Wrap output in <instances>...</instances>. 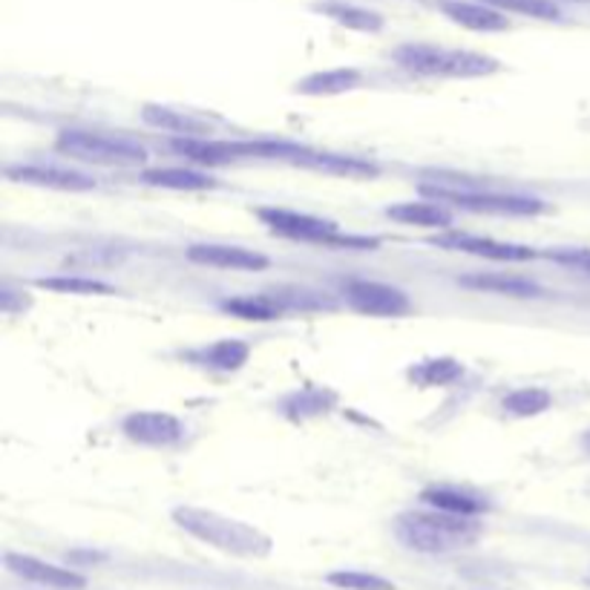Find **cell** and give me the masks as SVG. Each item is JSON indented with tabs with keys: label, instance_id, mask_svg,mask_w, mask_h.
Returning a JSON list of instances; mask_svg holds the SVG:
<instances>
[{
	"label": "cell",
	"instance_id": "2e32d148",
	"mask_svg": "<svg viewBox=\"0 0 590 590\" xmlns=\"http://www.w3.org/2000/svg\"><path fill=\"white\" fill-rule=\"evenodd\" d=\"M297 165L311 167V170H323L332 176H346V179H375L380 167L360 156H346V153H311L305 151Z\"/></svg>",
	"mask_w": 590,
	"mask_h": 590
},
{
	"label": "cell",
	"instance_id": "44dd1931",
	"mask_svg": "<svg viewBox=\"0 0 590 590\" xmlns=\"http://www.w3.org/2000/svg\"><path fill=\"white\" fill-rule=\"evenodd\" d=\"M142 182L151 188L165 190H211L216 188V179L204 170H190V167H156V170H144Z\"/></svg>",
	"mask_w": 590,
	"mask_h": 590
},
{
	"label": "cell",
	"instance_id": "4316f807",
	"mask_svg": "<svg viewBox=\"0 0 590 590\" xmlns=\"http://www.w3.org/2000/svg\"><path fill=\"white\" fill-rule=\"evenodd\" d=\"M334 403V394L326 389H303V392H294L291 398H286L282 403V412H286L291 421H309V418H318L323 412H329Z\"/></svg>",
	"mask_w": 590,
	"mask_h": 590
},
{
	"label": "cell",
	"instance_id": "8fae6325",
	"mask_svg": "<svg viewBox=\"0 0 590 590\" xmlns=\"http://www.w3.org/2000/svg\"><path fill=\"white\" fill-rule=\"evenodd\" d=\"M188 259L197 265H211V268H227V271H265L271 265V259L259 251L222 243L190 245Z\"/></svg>",
	"mask_w": 590,
	"mask_h": 590
},
{
	"label": "cell",
	"instance_id": "30bf717a",
	"mask_svg": "<svg viewBox=\"0 0 590 590\" xmlns=\"http://www.w3.org/2000/svg\"><path fill=\"white\" fill-rule=\"evenodd\" d=\"M432 245L447 251H461V254H472V257L496 259V263H527L536 257V251L530 245H515V243H499V240H487V236H472V234H441L432 240Z\"/></svg>",
	"mask_w": 590,
	"mask_h": 590
},
{
	"label": "cell",
	"instance_id": "4fadbf2b",
	"mask_svg": "<svg viewBox=\"0 0 590 590\" xmlns=\"http://www.w3.org/2000/svg\"><path fill=\"white\" fill-rule=\"evenodd\" d=\"M7 176L12 182L38 185V188L69 190V193H87L96 190V179L78 170H64V167H44V165H18L7 167Z\"/></svg>",
	"mask_w": 590,
	"mask_h": 590
},
{
	"label": "cell",
	"instance_id": "52a82bcc",
	"mask_svg": "<svg viewBox=\"0 0 590 590\" xmlns=\"http://www.w3.org/2000/svg\"><path fill=\"white\" fill-rule=\"evenodd\" d=\"M259 220L271 227L277 236L286 240H300V243H323L337 245V248H378L375 240H364V236H343L332 220H320L311 213L286 211V208H259Z\"/></svg>",
	"mask_w": 590,
	"mask_h": 590
},
{
	"label": "cell",
	"instance_id": "ba28073f",
	"mask_svg": "<svg viewBox=\"0 0 590 590\" xmlns=\"http://www.w3.org/2000/svg\"><path fill=\"white\" fill-rule=\"evenodd\" d=\"M122 432L127 435V441L138 444V447L151 449H167L182 444L185 441V424L170 412H156V409H142V412H133V415L124 418Z\"/></svg>",
	"mask_w": 590,
	"mask_h": 590
},
{
	"label": "cell",
	"instance_id": "7402d4cb",
	"mask_svg": "<svg viewBox=\"0 0 590 590\" xmlns=\"http://www.w3.org/2000/svg\"><path fill=\"white\" fill-rule=\"evenodd\" d=\"M407 378L421 389L449 387L464 378V364L455 357H430V360H418L409 366Z\"/></svg>",
	"mask_w": 590,
	"mask_h": 590
},
{
	"label": "cell",
	"instance_id": "5bb4252c",
	"mask_svg": "<svg viewBox=\"0 0 590 590\" xmlns=\"http://www.w3.org/2000/svg\"><path fill=\"white\" fill-rule=\"evenodd\" d=\"M444 15L464 30L472 32H508L510 18L490 3H469V0H449L444 3Z\"/></svg>",
	"mask_w": 590,
	"mask_h": 590
},
{
	"label": "cell",
	"instance_id": "f1b7e54d",
	"mask_svg": "<svg viewBox=\"0 0 590 590\" xmlns=\"http://www.w3.org/2000/svg\"><path fill=\"white\" fill-rule=\"evenodd\" d=\"M501 12H519V15L538 18V21H559L561 9L556 0H485Z\"/></svg>",
	"mask_w": 590,
	"mask_h": 590
},
{
	"label": "cell",
	"instance_id": "1f68e13d",
	"mask_svg": "<svg viewBox=\"0 0 590 590\" xmlns=\"http://www.w3.org/2000/svg\"><path fill=\"white\" fill-rule=\"evenodd\" d=\"M582 447H585V449H588V453H590V430H588V432H585V435H582Z\"/></svg>",
	"mask_w": 590,
	"mask_h": 590
},
{
	"label": "cell",
	"instance_id": "277c9868",
	"mask_svg": "<svg viewBox=\"0 0 590 590\" xmlns=\"http://www.w3.org/2000/svg\"><path fill=\"white\" fill-rule=\"evenodd\" d=\"M394 62L412 76L424 78H487L501 69V64L490 55L469 53V49H447V46L435 44L398 46Z\"/></svg>",
	"mask_w": 590,
	"mask_h": 590
},
{
	"label": "cell",
	"instance_id": "ffe728a7",
	"mask_svg": "<svg viewBox=\"0 0 590 590\" xmlns=\"http://www.w3.org/2000/svg\"><path fill=\"white\" fill-rule=\"evenodd\" d=\"M421 501L435 510H444V513L469 515V519H476L490 508L481 496H472V492L458 490V487H426L421 492Z\"/></svg>",
	"mask_w": 590,
	"mask_h": 590
},
{
	"label": "cell",
	"instance_id": "9a60e30c",
	"mask_svg": "<svg viewBox=\"0 0 590 590\" xmlns=\"http://www.w3.org/2000/svg\"><path fill=\"white\" fill-rule=\"evenodd\" d=\"M364 76L355 67H337L326 69V73H311V76L300 78L294 84V92L309 96V99H329V96H343L360 87Z\"/></svg>",
	"mask_w": 590,
	"mask_h": 590
},
{
	"label": "cell",
	"instance_id": "cb8c5ba5",
	"mask_svg": "<svg viewBox=\"0 0 590 590\" xmlns=\"http://www.w3.org/2000/svg\"><path fill=\"white\" fill-rule=\"evenodd\" d=\"M222 311L234 314L240 320H254V323H271L282 318V305L271 294L257 297H234V300H222Z\"/></svg>",
	"mask_w": 590,
	"mask_h": 590
},
{
	"label": "cell",
	"instance_id": "5b68a950",
	"mask_svg": "<svg viewBox=\"0 0 590 590\" xmlns=\"http://www.w3.org/2000/svg\"><path fill=\"white\" fill-rule=\"evenodd\" d=\"M55 147L69 159L101 167H138L151 159V153L138 138L124 136V133H104V130L67 127L58 133Z\"/></svg>",
	"mask_w": 590,
	"mask_h": 590
},
{
	"label": "cell",
	"instance_id": "ac0fdd59",
	"mask_svg": "<svg viewBox=\"0 0 590 590\" xmlns=\"http://www.w3.org/2000/svg\"><path fill=\"white\" fill-rule=\"evenodd\" d=\"M142 119L151 127H159L165 133H179L182 138H208V133H211V124L204 119L185 113V110H174V107L147 104L142 110Z\"/></svg>",
	"mask_w": 590,
	"mask_h": 590
},
{
	"label": "cell",
	"instance_id": "e0dca14e",
	"mask_svg": "<svg viewBox=\"0 0 590 590\" xmlns=\"http://www.w3.org/2000/svg\"><path fill=\"white\" fill-rule=\"evenodd\" d=\"M251 357V346L245 341H236V337H225V341H216L211 346H202L197 352H190L188 360H193L202 369L211 371H240Z\"/></svg>",
	"mask_w": 590,
	"mask_h": 590
},
{
	"label": "cell",
	"instance_id": "7c38bea8",
	"mask_svg": "<svg viewBox=\"0 0 590 590\" xmlns=\"http://www.w3.org/2000/svg\"><path fill=\"white\" fill-rule=\"evenodd\" d=\"M7 568L15 576L26 579V582L46 585V588L58 590H81L87 588V579L76 570L58 568V565H49V561H41L35 556H21V553H7Z\"/></svg>",
	"mask_w": 590,
	"mask_h": 590
},
{
	"label": "cell",
	"instance_id": "484cf974",
	"mask_svg": "<svg viewBox=\"0 0 590 590\" xmlns=\"http://www.w3.org/2000/svg\"><path fill=\"white\" fill-rule=\"evenodd\" d=\"M320 12L329 15L332 21L343 23L346 30L357 32H380L383 30V18L378 12H369V9L352 7V3H320Z\"/></svg>",
	"mask_w": 590,
	"mask_h": 590
},
{
	"label": "cell",
	"instance_id": "9c48e42d",
	"mask_svg": "<svg viewBox=\"0 0 590 590\" xmlns=\"http://www.w3.org/2000/svg\"><path fill=\"white\" fill-rule=\"evenodd\" d=\"M346 303L366 318H403L412 311V300H409L407 291L375 280L348 282Z\"/></svg>",
	"mask_w": 590,
	"mask_h": 590
},
{
	"label": "cell",
	"instance_id": "603a6c76",
	"mask_svg": "<svg viewBox=\"0 0 590 590\" xmlns=\"http://www.w3.org/2000/svg\"><path fill=\"white\" fill-rule=\"evenodd\" d=\"M387 216L401 225L412 227H449L453 225V211L435 202H401L389 204Z\"/></svg>",
	"mask_w": 590,
	"mask_h": 590
},
{
	"label": "cell",
	"instance_id": "8992f818",
	"mask_svg": "<svg viewBox=\"0 0 590 590\" xmlns=\"http://www.w3.org/2000/svg\"><path fill=\"white\" fill-rule=\"evenodd\" d=\"M179 156L197 162V165H231L240 159H291L297 162L305 147L291 142H274V138H257V142H225V138H174L170 142Z\"/></svg>",
	"mask_w": 590,
	"mask_h": 590
},
{
	"label": "cell",
	"instance_id": "3957f363",
	"mask_svg": "<svg viewBox=\"0 0 590 590\" xmlns=\"http://www.w3.org/2000/svg\"><path fill=\"white\" fill-rule=\"evenodd\" d=\"M421 193L435 202H449L472 213H496V216H538L547 204L538 197L522 193H499L487 182L469 176H435V182L421 185Z\"/></svg>",
	"mask_w": 590,
	"mask_h": 590
},
{
	"label": "cell",
	"instance_id": "f546056e",
	"mask_svg": "<svg viewBox=\"0 0 590 590\" xmlns=\"http://www.w3.org/2000/svg\"><path fill=\"white\" fill-rule=\"evenodd\" d=\"M329 585L343 590H394V585L389 579L364 574V570H334V574H329Z\"/></svg>",
	"mask_w": 590,
	"mask_h": 590
},
{
	"label": "cell",
	"instance_id": "d6986e66",
	"mask_svg": "<svg viewBox=\"0 0 590 590\" xmlns=\"http://www.w3.org/2000/svg\"><path fill=\"white\" fill-rule=\"evenodd\" d=\"M464 288H476V291H487V294H504V297H542L545 288L524 277H513V274H464L461 280Z\"/></svg>",
	"mask_w": 590,
	"mask_h": 590
},
{
	"label": "cell",
	"instance_id": "6da1fadb",
	"mask_svg": "<svg viewBox=\"0 0 590 590\" xmlns=\"http://www.w3.org/2000/svg\"><path fill=\"white\" fill-rule=\"evenodd\" d=\"M394 533L401 545L415 553H455L464 547H472L481 538V524L469 515L444 513V510H409L398 515Z\"/></svg>",
	"mask_w": 590,
	"mask_h": 590
},
{
	"label": "cell",
	"instance_id": "4dcf8cb0",
	"mask_svg": "<svg viewBox=\"0 0 590 590\" xmlns=\"http://www.w3.org/2000/svg\"><path fill=\"white\" fill-rule=\"evenodd\" d=\"M547 259L568 265V268H576V271L590 274V248H553L547 251Z\"/></svg>",
	"mask_w": 590,
	"mask_h": 590
},
{
	"label": "cell",
	"instance_id": "7a4b0ae2",
	"mask_svg": "<svg viewBox=\"0 0 590 590\" xmlns=\"http://www.w3.org/2000/svg\"><path fill=\"white\" fill-rule=\"evenodd\" d=\"M174 522L188 536L199 538V542L216 547V550L227 553V556H240V559H265L274 547L271 538L265 536L259 527L216 513V510L176 508Z\"/></svg>",
	"mask_w": 590,
	"mask_h": 590
},
{
	"label": "cell",
	"instance_id": "83f0119b",
	"mask_svg": "<svg viewBox=\"0 0 590 590\" xmlns=\"http://www.w3.org/2000/svg\"><path fill=\"white\" fill-rule=\"evenodd\" d=\"M38 288L46 291H58V294H81V297H110L115 294L113 286L90 277H41Z\"/></svg>",
	"mask_w": 590,
	"mask_h": 590
},
{
	"label": "cell",
	"instance_id": "d4e9b609",
	"mask_svg": "<svg viewBox=\"0 0 590 590\" xmlns=\"http://www.w3.org/2000/svg\"><path fill=\"white\" fill-rule=\"evenodd\" d=\"M553 407V394L542 387H522L510 392L504 401H501V409L504 415L510 418H536L542 412Z\"/></svg>",
	"mask_w": 590,
	"mask_h": 590
}]
</instances>
